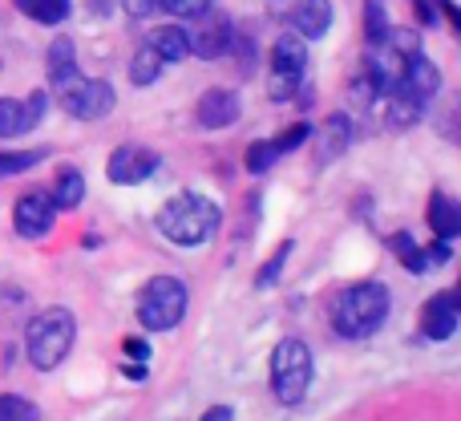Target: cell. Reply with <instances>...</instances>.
Masks as SVG:
<instances>
[{
    "instance_id": "836d02e7",
    "label": "cell",
    "mask_w": 461,
    "mask_h": 421,
    "mask_svg": "<svg viewBox=\"0 0 461 421\" xmlns=\"http://www.w3.org/2000/svg\"><path fill=\"white\" fill-rule=\"evenodd\" d=\"M122 8H126V13L134 16V21H146V16H150L154 8H158V0H122Z\"/></svg>"
},
{
    "instance_id": "f546056e",
    "label": "cell",
    "mask_w": 461,
    "mask_h": 421,
    "mask_svg": "<svg viewBox=\"0 0 461 421\" xmlns=\"http://www.w3.org/2000/svg\"><path fill=\"white\" fill-rule=\"evenodd\" d=\"M276 159H279V154L271 151V142H251V146H247V154H243V162H247V170H251V175H267V170L276 167Z\"/></svg>"
},
{
    "instance_id": "4fadbf2b",
    "label": "cell",
    "mask_w": 461,
    "mask_h": 421,
    "mask_svg": "<svg viewBox=\"0 0 461 421\" xmlns=\"http://www.w3.org/2000/svg\"><path fill=\"white\" fill-rule=\"evenodd\" d=\"M384 89H389L384 73L373 65V57H365V61L352 69V78H348V102L357 105V110H373V105L384 97Z\"/></svg>"
},
{
    "instance_id": "5bb4252c",
    "label": "cell",
    "mask_w": 461,
    "mask_h": 421,
    "mask_svg": "<svg viewBox=\"0 0 461 421\" xmlns=\"http://www.w3.org/2000/svg\"><path fill=\"white\" fill-rule=\"evenodd\" d=\"M425 110H429V105H425L421 97H413L409 89H401L397 81L384 89V126H389V130H409V126H417V122L425 118Z\"/></svg>"
},
{
    "instance_id": "4316f807",
    "label": "cell",
    "mask_w": 461,
    "mask_h": 421,
    "mask_svg": "<svg viewBox=\"0 0 461 421\" xmlns=\"http://www.w3.org/2000/svg\"><path fill=\"white\" fill-rule=\"evenodd\" d=\"M389 16H384V5L381 0H365V37L368 45H376V41H384V32H389Z\"/></svg>"
},
{
    "instance_id": "9c48e42d",
    "label": "cell",
    "mask_w": 461,
    "mask_h": 421,
    "mask_svg": "<svg viewBox=\"0 0 461 421\" xmlns=\"http://www.w3.org/2000/svg\"><path fill=\"white\" fill-rule=\"evenodd\" d=\"M158 162L162 159L150 151V146L126 142V146H118V151L110 154L105 175H110V183H118V187H138V183H146V178L158 170Z\"/></svg>"
},
{
    "instance_id": "83f0119b",
    "label": "cell",
    "mask_w": 461,
    "mask_h": 421,
    "mask_svg": "<svg viewBox=\"0 0 461 421\" xmlns=\"http://www.w3.org/2000/svg\"><path fill=\"white\" fill-rule=\"evenodd\" d=\"M0 421H41V414L32 401L16 398V393H5V398H0Z\"/></svg>"
},
{
    "instance_id": "2e32d148",
    "label": "cell",
    "mask_w": 461,
    "mask_h": 421,
    "mask_svg": "<svg viewBox=\"0 0 461 421\" xmlns=\"http://www.w3.org/2000/svg\"><path fill=\"white\" fill-rule=\"evenodd\" d=\"M292 24L303 41H320L332 29V0H295Z\"/></svg>"
},
{
    "instance_id": "ba28073f",
    "label": "cell",
    "mask_w": 461,
    "mask_h": 421,
    "mask_svg": "<svg viewBox=\"0 0 461 421\" xmlns=\"http://www.w3.org/2000/svg\"><path fill=\"white\" fill-rule=\"evenodd\" d=\"M186 45H191V53L203 57V61H219V57L230 53V45H235V24H230V16H223V13H203L199 29H186Z\"/></svg>"
},
{
    "instance_id": "3957f363",
    "label": "cell",
    "mask_w": 461,
    "mask_h": 421,
    "mask_svg": "<svg viewBox=\"0 0 461 421\" xmlns=\"http://www.w3.org/2000/svg\"><path fill=\"white\" fill-rule=\"evenodd\" d=\"M73 341H77V320L69 308H45L29 320V333H24V352H29L32 369L49 373L69 357Z\"/></svg>"
},
{
    "instance_id": "d6986e66",
    "label": "cell",
    "mask_w": 461,
    "mask_h": 421,
    "mask_svg": "<svg viewBox=\"0 0 461 421\" xmlns=\"http://www.w3.org/2000/svg\"><path fill=\"white\" fill-rule=\"evenodd\" d=\"M146 41L158 49V57L167 65H178L183 57H191V45H186V29H183V24H162V29H154Z\"/></svg>"
},
{
    "instance_id": "ac0fdd59",
    "label": "cell",
    "mask_w": 461,
    "mask_h": 421,
    "mask_svg": "<svg viewBox=\"0 0 461 421\" xmlns=\"http://www.w3.org/2000/svg\"><path fill=\"white\" fill-rule=\"evenodd\" d=\"M429 227H433V235L441 239V243H449V239H457L461 235V207L449 195H441V191H433L429 195Z\"/></svg>"
},
{
    "instance_id": "8d00e7d4",
    "label": "cell",
    "mask_w": 461,
    "mask_h": 421,
    "mask_svg": "<svg viewBox=\"0 0 461 421\" xmlns=\"http://www.w3.org/2000/svg\"><path fill=\"white\" fill-rule=\"evenodd\" d=\"M126 352H130V357H138V361H146V357H150V344L138 341V336H126Z\"/></svg>"
},
{
    "instance_id": "e575fe53",
    "label": "cell",
    "mask_w": 461,
    "mask_h": 421,
    "mask_svg": "<svg viewBox=\"0 0 461 421\" xmlns=\"http://www.w3.org/2000/svg\"><path fill=\"white\" fill-rule=\"evenodd\" d=\"M417 16L433 29V24H438V0H417Z\"/></svg>"
},
{
    "instance_id": "cb8c5ba5",
    "label": "cell",
    "mask_w": 461,
    "mask_h": 421,
    "mask_svg": "<svg viewBox=\"0 0 461 421\" xmlns=\"http://www.w3.org/2000/svg\"><path fill=\"white\" fill-rule=\"evenodd\" d=\"M16 8H21L24 16H32V21H41V24H61L73 5L69 0H16Z\"/></svg>"
},
{
    "instance_id": "52a82bcc",
    "label": "cell",
    "mask_w": 461,
    "mask_h": 421,
    "mask_svg": "<svg viewBox=\"0 0 461 421\" xmlns=\"http://www.w3.org/2000/svg\"><path fill=\"white\" fill-rule=\"evenodd\" d=\"M113 86L110 81H97V78H77L73 73L69 81H61V110L69 118H81V122H97L113 110Z\"/></svg>"
},
{
    "instance_id": "1f68e13d",
    "label": "cell",
    "mask_w": 461,
    "mask_h": 421,
    "mask_svg": "<svg viewBox=\"0 0 461 421\" xmlns=\"http://www.w3.org/2000/svg\"><path fill=\"white\" fill-rule=\"evenodd\" d=\"M211 5H215V0H158V8H167L170 16H183V21L211 13Z\"/></svg>"
},
{
    "instance_id": "8fae6325",
    "label": "cell",
    "mask_w": 461,
    "mask_h": 421,
    "mask_svg": "<svg viewBox=\"0 0 461 421\" xmlns=\"http://www.w3.org/2000/svg\"><path fill=\"white\" fill-rule=\"evenodd\" d=\"M457 320H461V296L438 292L421 308V333L429 336V341H449V336L457 333Z\"/></svg>"
},
{
    "instance_id": "30bf717a",
    "label": "cell",
    "mask_w": 461,
    "mask_h": 421,
    "mask_svg": "<svg viewBox=\"0 0 461 421\" xmlns=\"http://www.w3.org/2000/svg\"><path fill=\"white\" fill-rule=\"evenodd\" d=\"M53 219H57V207L49 199V191H24L16 199V211H13V227L21 239H45L53 231Z\"/></svg>"
},
{
    "instance_id": "d4e9b609",
    "label": "cell",
    "mask_w": 461,
    "mask_h": 421,
    "mask_svg": "<svg viewBox=\"0 0 461 421\" xmlns=\"http://www.w3.org/2000/svg\"><path fill=\"white\" fill-rule=\"evenodd\" d=\"M393 252H397V260L405 263V271H413V276H421V271L429 268V263H425V252L413 243L409 231H397V235H393Z\"/></svg>"
},
{
    "instance_id": "74e56055",
    "label": "cell",
    "mask_w": 461,
    "mask_h": 421,
    "mask_svg": "<svg viewBox=\"0 0 461 421\" xmlns=\"http://www.w3.org/2000/svg\"><path fill=\"white\" fill-rule=\"evenodd\" d=\"M199 421H230V409L227 406H215V409H207Z\"/></svg>"
},
{
    "instance_id": "d6a6232c",
    "label": "cell",
    "mask_w": 461,
    "mask_h": 421,
    "mask_svg": "<svg viewBox=\"0 0 461 421\" xmlns=\"http://www.w3.org/2000/svg\"><path fill=\"white\" fill-rule=\"evenodd\" d=\"M24 110H29L32 126H37V122L49 114V94H41V89H37V94H29V97H24Z\"/></svg>"
},
{
    "instance_id": "603a6c76",
    "label": "cell",
    "mask_w": 461,
    "mask_h": 421,
    "mask_svg": "<svg viewBox=\"0 0 461 421\" xmlns=\"http://www.w3.org/2000/svg\"><path fill=\"white\" fill-rule=\"evenodd\" d=\"M73 73H77V53H73V37H57L53 45H49V78L61 86V81H69Z\"/></svg>"
},
{
    "instance_id": "484cf974",
    "label": "cell",
    "mask_w": 461,
    "mask_h": 421,
    "mask_svg": "<svg viewBox=\"0 0 461 421\" xmlns=\"http://www.w3.org/2000/svg\"><path fill=\"white\" fill-rule=\"evenodd\" d=\"M41 162V151H0V178H13L24 175Z\"/></svg>"
},
{
    "instance_id": "d590c367",
    "label": "cell",
    "mask_w": 461,
    "mask_h": 421,
    "mask_svg": "<svg viewBox=\"0 0 461 421\" xmlns=\"http://www.w3.org/2000/svg\"><path fill=\"white\" fill-rule=\"evenodd\" d=\"M425 263H449V243H441L438 239V243L425 252Z\"/></svg>"
},
{
    "instance_id": "6da1fadb",
    "label": "cell",
    "mask_w": 461,
    "mask_h": 421,
    "mask_svg": "<svg viewBox=\"0 0 461 421\" xmlns=\"http://www.w3.org/2000/svg\"><path fill=\"white\" fill-rule=\"evenodd\" d=\"M393 296L381 279H365V284H352L336 296L332 304V328L344 336V341H365L376 328L389 320Z\"/></svg>"
},
{
    "instance_id": "8992f818",
    "label": "cell",
    "mask_w": 461,
    "mask_h": 421,
    "mask_svg": "<svg viewBox=\"0 0 461 421\" xmlns=\"http://www.w3.org/2000/svg\"><path fill=\"white\" fill-rule=\"evenodd\" d=\"M303 73H308V45H303L300 32H284L271 45V65H267V89L276 102H287V97L300 89Z\"/></svg>"
},
{
    "instance_id": "44dd1931",
    "label": "cell",
    "mask_w": 461,
    "mask_h": 421,
    "mask_svg": "<svg viewBox=\"0 0 461 421\" xmlns=\"http://www.w3.org/2000/svg\"><path fill=\"white\" fill-rule=\"evenodd\" d=\"M162 69H167V61L158 57V49L146 41V45H138V53L130 57V81L134 86H154V81L162 78Z\"/></svg>"
},
{
    "instance_id": "5b68a950",
    "label": "cell",
    "mask_w": 461,
    "mask_h": 421,
    "mask_svg": "<svg viewBox=\"0 0 461 421\" xmlns=\"http://www.w3.org/2000/svg\"><path fill=\"white\" fill-rule=\"evenodd\" d=\"M312 385V349L300 336H284L271 349V389L284 406H300Z\"/></svg>"
},
{
    "instance_id": "ffe728a7",
    "label": "cell",
    "mask_w": 461,
    "mask_h": 421,
    "mask_svg": "<svg viewBox=\"0 0 461 421\" xmlns=\"http://www.w3.org/2000/svg\"><path fill=\"white\" fill-rule=\"evenodd\" d=\"M49 199H53L57 211L81 207V199H86V175H81V170H61L57 183H53V191H49Z\"/></svg>"
},
{
    "instance_id": "f1b7e54d",
    "label": "cell",
    "mask_w": 461,
    "mask_h": 421,
    "mask_svg": "<svg viewBox=\"0 0 461 421\" xmlns=\"http://www.w3.org/2000/svg\"><path fill=\"white\" fill-rule=\"evenodd\" d=\"M308 138H312V126H308V122H295V126H287L279 138H271V151H276V154H292V151H300Z\"/></svg>"
},
{
    "instance_id": "9a60e30c",
    "label": "cell",
    "mask_w": 461,
    "mask_h": 421,
    "mask_svg": "<svg viewBox=\"0 0 461 421\" xmlns=\"http://www.w3.org/2000/svg\"><path fill=\"white\" fill-rule=\"evenodd\" d=\"M397 86H401V89H409L413 97H421V102L429 105V102H433V94L441 89V69H438V65H433L425 53H417L413 61L405 65V73L397 78Z\"/></svg>"
},
{
    "instance_id": "7402d4cb",
    "label": "cell",
    "mask_w": 461,
    "mask_h": 421,
    "mask_svg": "<svg viewBox=\"0 0 461 421\" xmlns=\"http://www.w3.org/2000/svg\"><path fill=\"white\" fill-rule=\"evenodd\" d=\"M32 130V118L21 97H0V138H21Z\"/></svg>"
},
{
    "instance_id": "277c9868",
    "label": "cell",
    "mask_w": 461,
    "mask_h": 421,
    "mask_svg": "<svg viewBox=\"0 0 461 421\" xmlns=\"http://www.w3.org/2000/svg\"><path fill=\"white\" fill-rule=\"evenodd\" d=\"M186 316V284L178 276H154L138 292V325L146 333H170Z\"/></svg>"
},
{
    "instance_id": "7c38bea8",
    "label": "cell",
    "mask_w": 461,
    "mask_h": 421,
    "mask_svg": "<svg viewBox=\"0 0 461 421\" xmlns=\"http://www.w3.org/2000/svg\"><path fill=\"white\" fill-rule=\"evenodd\" d=\"M239 114H243V105H239L235 89H207V94L199 97L194 118H199L203 130H227L230 122H239Z\"/></svg>"
},
{
    "instance_id": "7a4b0ae2",
    "label": "cell",
    "mask_w": 461,
    "mask_h": 421,
    "mask_svg": "<svg viewBox=\"0 0 461 421\" xmlns=\"http://www.w3.org/2000/svg\"><path fill=\"white\" fill-rule=\"evenodd\" d=\"M219 223H223V211L219 203H211L207 195L183 191L158 211V231L178 247H203L215 239Z\"/></svg>"
},
{
    "instance_id": "4dcf8cb0",
    "label": "cell",
    "mask_w": 461,
    "mask_h": 421,
    "mask_svg": "<svg viewBox=\"0 0 461 421\" xmlns=\"http://www.w3.org/2000/svg\"><path fill=\"white\" fill-rule=\"evenodd\" d=\"M287 255H292V239H284V243H279V252L271 255V263H263L259 271H255V288H267V284H276L279 279V271H284V260Z\"/></svg>"
},
{
    "instance_id": "e0dca14e",
    "label": "cell",
    "mask_w": 461,
    "mask_h": 421,
    "mask_svg": "<svg viewBox=\"0 0 461 421\" xmlns=\"http://www.w3.org/2000/svg\"><path fill=\"white\" fill-rule=\"evenodd\" d=\"M348 146H352V122L344 118V114H332V118L324 122V130H316V162L328 167V162H336Z\"/></svg>"
}]
</instances>
